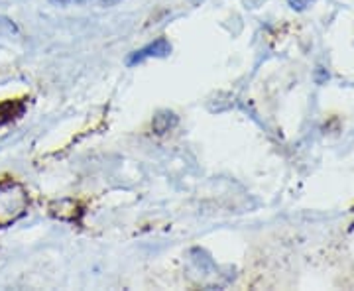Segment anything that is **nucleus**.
Returning <instances> with one entry per match:
<instances>
[{
    "label": "nucleus",
    "instance_id": "1",
    "mask_svg": "<svg viewBox=\"0 0 354 291\" xmlns=\"http://www.w3.org/2000/svg\"><path fill=\"white\" fill-rule=\"evenodd\" d=\"M28 209V193L16 181L0 183V226H8Z\"/></svg>",
    "mask_w": 354,
    "mask_h": 291
},
{
    "label": "nucleus",
    "instance_id": "2",
    "mask_svg": "<svg viewBox=\"0 0 354 291\" xmlns=\"http://www.w3.org/2000/svg\"><path fill=\"white\" fill-rule=\"evenodd\" d=\"M169 54H172V45H169V42H167L165 38H158L156 42L144 45L142 49L130 54V58L126 59V63H128L130 67H134V65H140V63H144L148 59L167 58Z\"/></svg>",
    "mask_w": 354,
    "mask_h": 291
},
{
    "label": "nucleus",
    "instance_id": "3",
    "mask_svg": "<svg viewBox=\"0 0 354 291\" xmlns=\"http://www.w3.org/2000/svg\"><path fill=\"white\" fill-rule=\"evenodd\" d=\"M177 124V117L174 113H160L158 117H154V130L158 132V134H165V132H169L174 126Z\"/></svg>",
    "mask_w": 354,
    "mask_h": 291
},
{
    "label": "nucleus",
    "instance_id": "4",
    "mask_svg": "<svg viewBox=\"0 0 354 291\" xmlns=\"http://www.w3.org/2000/svg\"><path fill=\"white\" fill-rule=\"evenodd\" d=\"M91 0H51V4H56V6H83V4H87Z\"/></svg>",
    "mask_w": 354,
    "mask_h": 291
},
{
    "label": "nucleus",
    "instance_id": "5",
    "mask_svg": "<svg viewBox=\"0 0 354 291\" xmlns=\"http://www.w3.org/2000/svg\"><path fill=\"white\" fill-rule=\"evenodd\" d=\"M309 2H313V0H290V4L294 6V8H297V10H301V8H305Z\"/></svg>",
    "mask_w": 354,
    "mask_h": 291
},
{
    "label": "nucleus",
    "instance_id": "6",
    "mask_svg": "<svg viewBox=\"0 0 354 291\" xmlns=\"http://www.w3.org/2000/svg\"><path fill=\"white\" fill-rule=\"evenodd\" d=\"M118 2H122V0H103L104 6H113V4H118Z\"/></svg>",
    "mask_w": 354,
    "mask_h": 291
}]
</instances>
